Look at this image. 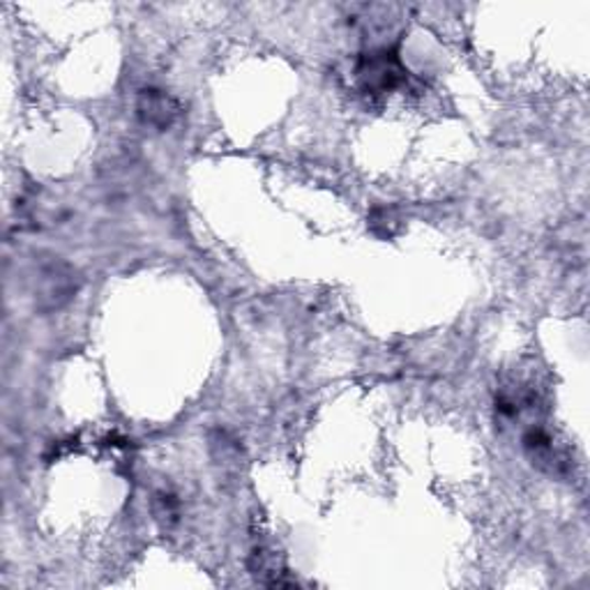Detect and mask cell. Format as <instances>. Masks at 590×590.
Returning a JSON list of instances; mask_svg holds the SVG:
<instances>
[{"mask_svg": "<svg viewBox=\"0 0 590 590\" xmlns=\"http://www.w3.org/2000/svg\"><path fill=\"white\" fill-rule=\"evenodd\" d=\"M407 75L409 73L401 65L399 56L388 49L369 52L360 56L356 65V77L367 92H388L404 81Z\"/></svg>", "mask_w": 590, "mask_h": 590, "instance_id": "6da1fadb", "label": "cell"}, {"mask_svg": "<svg viewBox=\"0 0 590 590\" xmlns=\"http://www.w3.org/2000/svg\"><path fill=\"white\" fill-rule=\"evenodd\" d=\"M178 113L180 104L169 96V92L157 88H146L138 92L136 115L146 127H153L157 132L169 130L178 121Z\"/></svg>", "mask_w": 590, "mask_h": 590, "instance_id": "3957f363", "label": "cell"}, {"mask_svg": "<svg viewBox=\"0 0 590 590\" xmlns=\"http://www.w3.org/2000/svg\"><path fill=\"white\" fill-rule=\"evenodd\" d=\"M77 289H79V277L67 264L46 266L40 275V287H37L40 310L44 312L58 310V307L73 300Z\"/></svg>", "mask_w": 590, "mask_h": 590, "instance_id": "7a4b0ae2", "label": "cell"}]
</instances>
